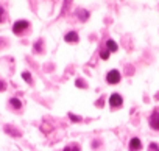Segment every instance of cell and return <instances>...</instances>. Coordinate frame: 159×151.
<instances>
[{
    "instance_id": "ba28073f",
    "label": "cell",
    "mask_w": 159,
    "mask_h": 151,
    "mask_svg": "<svg viewBox=\"0 0 159 151\" xmlns=\"http://www.w3.org/2000/svg\"><path fill=\"white\" fill-rule=\"evenodd\" d=\"M10 104H11V108H14V109H20V108H22V101H20L19 98H11V100H10Z\"/></svg>"
},
{
    "instance_id": "6da1fadb",
    "label": "cell",
    "mask_w": 159,
    "mask_h": 151,
    "mask_svg": "<svg viewBox=\"0 0 159 151\" xmlns=\"http://www.w3.org/2000/svg\"><path fill=\"white\" fill-rule=\"evenodd\" d=\"M106 81L109 83V84H117L119 81H120V72L119 70H109L108 72V75H106Z\"/></svg>"
},
{
    "instance_id": "8fae6325",
    "label": "cell",
    "mask_w": 159,
    "mask_h": 151,
    "mask_svg": "<svg viewBox=\"0 0 159 151\" xmlns=\"http://www.w3.org/2000/svg\"><path fill=\"white\" fill-rule=\"evenodd\" d=\"M148 151H159V145L157 143H150V146H148Z\"/></svg>"
},
{
    "instance_id": "52a82bcc",
    "label": "cell",
    "mask_w": 159,
    "mask_h": 151,
    "mask_svg": "<svg viewBox=\"0 0 159 151\" xmlns=\"http://www.w3.org/2000/svg\"><path fill=\"white\" fill-rule=\"evenodd\" d=\"M117 44H116V41H112V39H108L106 41V50L111 53V51H117Z\"/></svg>"
},
{
    "instance_id": "2e32d148",
    "label": "cell",
    "mask_w": 159,
    "mask_h": 151,
    "mask_svg": "<svg viewBox=\"0 0 159 151\" xmlns=\"http://www.w3.org/2000/svg\"><path fill=\"white\" fill-rule=\"evenodd\" d=\"M70 118L75 120V122H80V117H76V115H73V114H70Z\"/></svg>"
},
{
    "instance_id": "5bb4252c",
    "label": "cell",
    "mask_w": 159,
    "mask_h": 151,
    "mask_svg": "<svg viewBox=\"0 0 159 151\" xmlns=\"http://www.w3.org/2000/svg\"><path fill=\"white\" fill-rule=\"evenodd\" d=\"M5 87H7V84H5L2 80H0V91H5Z\"/></svg>"
},
{
    "instance_id": "277c9868",
    "label": "cell",
    "mask_w": 159,
    "mask_h": 151,
    "mask_svg": "<svg viewBox=\"0 0 159 151\" xmlns=\"http://www.w3.org/2000/svg\"><path fill=\"white\" fill-rule=\"evenodd\" d=\"M150 126H151L153 129L159 131V112H157V111H154V112L151 114V117H150Z\"/></svg>"
},
{
    "instance_id": "4fadbf2b",
    "label": "cell",
    "mask_w": 159,
    "mask_h": 151,
    "mask_svg": "<svg viewBox=\"0 0 159 151\" xmlns=\"http://www.w3.org/2000/svg\"><path fill=\"white\" fill-rule=\"evenodd\" d=\"M102 58H103V59H108V58H109V51H108V50H103V51H102Z\"/></svg>"
},
{
    "instance_id": "30bf717a",
    "label": "cell",
    "mask_w": 159,
    "mask_h": 151,
    "mask_svg": "<svg viewBox=\"0 0 159 151\" xmlns=\"http://www.w3.org/2000/svg\"><path fill=\"white\" fill-rule=\"evenodd\" d=\"M22 78H24L27 83L31 84V75H30V72H24V73H22Z\"/></svg>"
},
{
    "instance_id": "9c48e42d",
    "label": "cell",
    "mask_w": 159,
    "mask_h": 151,
    "mask_svg": "<svg viewBox=\"0 0 159 151\" xmlns=\"http://www.w3.org/2000/svg\"><path fill=\"white\" fill-rule=\"evenodd\" d=\"M62 151H80V146H78V145H69V146H66Z\"/></svg>"
},
{
    "instance_id": "7a4b0ae2",
    "label": "cell",
    "mask_w": 159,
    "mask_h": 151,
    "mask_svg": "<svg viewBox=\"0 0 159 151\" xmlns=\"http://www.w3.org/2000/svg\"><path fill=\"white\" fill-rule=\"evenodd\" d=\"M27 28H28V22H27V20H17V22L13 25V30H14L16 34H22Z\"/></svg>"
},
{
    "instance_id": "3957f363",
    "label": "cell",
    "mask_w": 159,
    "mask_h": 151,
    "mask_svg": "<svg viewBox=\"0 0 159 151\" xmlns=\"http://www.w3.org/2000/svg\"><path fill=\"white\" fill-rule=\"evenodd\" d=\"M109 104H111V108H120V106L123 104V98H122V95H119V94H112V95L109 97Z\"/></svg>"
},
{
    "instance_id": "9a60e30c",
    "label": "cell",
    "mask_w": 159,
    "mask_h": 151,
    "mask_svg": "<svg viewBox=\"0 0 159 151\" xmlns=\"http://www.w3.org/2000/svg\"><path fill=\"white\" fill-rule=\"evenodd\" d=\"M41 42H42V41H39V44H36V45H34V50H39V51L42 50V47H41Z\"/></svg>"
},
{
    "instance_id": "7c38bea8",
    "label": "cell",
    "mask_w": 159,
    "mask_h": 151,
    "mask_svg": "<svg viewBox=\"0 0 159 151\" xmlns=\"http://www.w3.org/2000/svg\"><path fill=\"white\" fill-rule=\"evenodd\" d=\"M80 16H81V20H86V19L89 17V13H86V11H80Z\"/></svg>"
},
{
    "instance_id": "e0dca14e",
    "label": "cell",
    "mask_w": 159,
    "mask_h": 151,
    "mask_svg": "<svg viewBox=\"0 0 159 151\" xmlns=\"http://www.w3.org/2000/svg\"><path fill=\"white\" fill-rule=\"evenodd\" d=\"M2 16H3V8L0 7V22H2Z\"/></svg>"
},
{
    "instance_id": "8992f818",
    "label": "cell",
    "mask_w": 159,
    "mask_h": 151,
    "mask_svg": "<svg viewBox=\"0 0 159 151\" xmlns=\"http://www.w3.org/2000/svg\"><path fill=\"white\" fill-rule=\"evenodd\" d=\"M64 39H66V42H69V44H76L80 38H78V34H76L75 31H69Z\"/></svg>"
},
{
    "instance_id": "5b68a950",
    "label": "cell",
    "mask_w": 159,
    "mask_h": 151,
    "mask_svg": "<svg viewBox=\"0 0 159 151\" xmlns=\"http://www.w3.org/2000/svg\"><path fill=\"white\" fill-rule=\"evenodd\" d=\"M140 148H142V142H140V139L133 137V139L129 140V149H131V151H139Z\"/></svg>"
}]
</instances>
